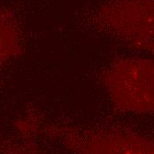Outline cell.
Instances as JSON below:
<instances>
[{
	"mask_svg": "<svg viewBox=\"0 0 154 154\" xmlns=\"http://www.w3.org/2000/svg\"><path fill=\"white\" fill-rule=\"evenodd\" d=\"M104 85L112 103L125 111L154 113V60H128L112 64Z\"/></svg>",
	"mask_w": 154,
	"mask_h": 154,
	"instance_id": "6da1fadb",
	"label": "cell"
},
{
	"mask_svg": "<svg viewBox=\"0 0 154 154\" xmlns=\"http://www.w3.org/2000/svg\"><path fill=\"white\" fill-rule=\"evenodd\" d=\"M17 154H29V153H26V152H19V153Z\"/></svg>",
	"mask_w": 154,
	"mask_h": 154,
	"instance_id": "277c9868",
	"label": "cell"
},
{
	"mask_svg": "<svg viewBox=\"0 0 154 154\" xmlns=\"http://www.w3.org/2000/svg\"><path fill=\"white\" fill-rule=\"evenodd\" d=\"M17 48L8 35H0V67L9 58L16 53Z\"/></svg>",
	"mask_w": 154,
	"mask_h": 154,
	"instance_id": "3957f363",
	"label": "cell"
},
{
	"mask_svg": "<svg viewBox=\"0 0 154 154\" xmlns=\"http://www.w3.org/2000/svg\"><path fill=\"white\" fill-rule=\"evenodd\" d=\"M65 140L75 154H154L153 142L133 134L69 132Z\"/></svg>",
	"mask_w": 154,
	"mask_h": 154,
	"instance_id": "7a4b0ae2",
	"label": "cell"
}]
</instances>
